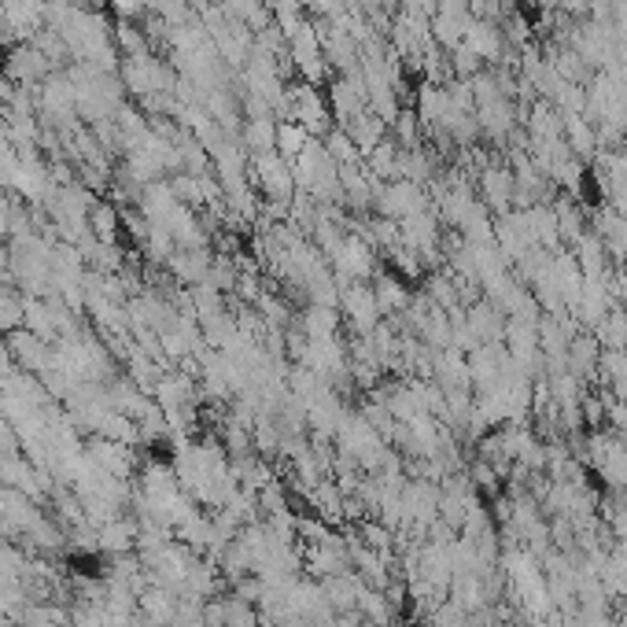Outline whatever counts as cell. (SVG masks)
<instances>
[{
	"mask_svg": "<svg viewBox=\"0 0 627 627\" xmlns=\"http://www.w3.org/2000/svg\"><path fill=\"white\" fill-rule=\"evenodd\" d=\"M292 174H296V192L314 196L318 203L340 200V166L332 163L321 141H310L303 152L292 159Z\"/></svg>",
	"mask_w": 627,
	"mask_h": 627,
	"instance_id": "6da1fadb",
	"label": "cell"
},
{
	"mask_svg": "<svg viewBox=\"0 0 627 627\" xmlns=\"http://www.w3.org/2000/svg\"><path fill=\"white\" fill-rule=\"evenodd\" d=\"M284 119L296 122V126H303V130H307L314 141H321V137H325L332 126H336L329 100H325V96H321L310 82L284 85Z\"/></svg>",
	"mask_w": 627,
	"mask_h": 627,
	"instance_id": "7a4b0ae2",
	"label": "cell"
},
{
	"mask_svg": "<svg viewBox=\"0 0 627 627\" xmlns=\"http://www.w3.org/2000/svg\"><path fill=\"white\" fill-rule=\"evenodd\" d=\"M325 259H329L340 288L355 281H369V277L377 273V248H373L366 237H358V233H344V240H340Z\"/></svg>",
	"mask_w": 627,
	"mask_h": 627,
	"instance_id": "3957f363",
	"label": "cell"
},
{
	"mask_svg": "<svg viewBox=\"0 0 627 627\" xmlns=\"http://www.w3.org/2000/svg\"><path fill=\"white\" fill-rule=\"evenodd\" d=\"M284 41H288V60H292V67L299 71V78L310 82V85H318L321 78H325V71H329L325 52H321L318 23L303 19L296 30H288V34H284Z\"/></svg>",
	"mask_w": 627,
	"mask_h": 627,
	"instance_id": "277c9868",
	"label": "cell"
},
{
	"mask_svg": "<svg viewBox=\"0 0 627 627\" xmlns=\"http://www.w3.org/2000/svg\"><path fill=\"white\" fill-rule=\"evenodd\" d=\"M373 207L380 211V218L403 222V218H410V214L432 211V200H428V189H425V185L399 178V181H384V185H380Z\"/></svg>",
	"mask_w": 627,
	"mask_h": 627,
	"instance_id": "5b68a950",
	"label": "cell"
},
{
	"mask_svg": "<svg viewBox=\"0 0 627 627\" xmlns=\"http://www.w3.org/2000/svg\"><path fill=\"white\" fill-rule=\"evenodd\" d=\"M255 185H259V192H266V196L277 203L296 200V174H292V163H288L281 152L255 155Z\"/></svg>",
	"mask_w": 627,
	"mask_h": 627,
	"instance_id": "8992f818",
	"label": "cell"
},
{
	"mask_svg": "<svg viewBox=\"0 0 627 627\" xmlns=\"http://www.w3.org/2000/svg\"><path fill=\"white\" fill-rule=\"evenodd\" d=\"M340 310H344L347 325L358 332V336H366L380 325V307H377V296H373V284L366 281H355V284H344L340 288Z\"/></svg>",
	"mask_w": 627,
	"mask_h": 627,
	"instance_id": "52a82bcc",
	"label": "cell"
},
{
	"mask_svg": "<svg viewBox=\"0 0 627 627\" xmlns=\"http://www.w3.org/2000/svg\"><path fill=\"white\" fill-rule=\"evenodd\" d=\"M476 189H480V203H484L487 211L495 214H506L513 211V196H517V178H513V170L506 163H487L480 174H476Z\"/></svg>",
	"mask_w": 627,
	"mask_h": 627,
	"instance_id": "ba28073f",
	"label": "cell"
},
{
	"mask_svg": "<svg viewBox=\"0 0 627 627\" xmlns=\"http://www.w3.org/2000/svg\"><path fill=\"white\" fill-rule=\"evenodd\" d=\"M462 45L473 48L476 56H480L484 63H491V67L506 56V37H502V26H498L495 19H473L469 30H465Z\"/></svg>",
	"mask_w": 627,
	"mask_h": 627,
	"instance_id": "9c48e42d",
	"label": "cell"
},
{
	"mask_svg": "<svg viewBox=\"0 0 627 627\" xmlns=\"http://www.w3.org/2000/svg\"><path fill=\"white\" fill-rule=\"evenodd\" d=\"M598 362H602V344L594 340V332H576L568 344V373L587 380L598 373Z\"/></svg>",
	"mask_w": 627,
	"mask_h": 627,
	"instance_id": "30bf717a",
	"label": "cell"
},
{
	"mask_svg": "<svg viewBox=\"0 0 627 627\" xmlns=\"http://www.w3.org/2000/svg\"><path fill=\"white\" fill-rule=\"evenodd\" d=\"M340 130H344L347 137L355 141V148L362 152V159H366V155L373 152L377 144L388 141V122H380L377 115H373V111H362L358 119H351L347 126H340Z\"/></svg>",
	"mask_w": 627,
	"mask_h": 627,
	"instance_id": "8fae6325",
	"label": "cell"
},
{
	"mask_svg": "<svg viewBox=\"0 0 627 627\" xmlns=\"http://www.w3.org/2000/svg\"><path fill=\"white\" fill-rule=\"evenodd\" d=\"M373 296H377L380 314H388V318H403V310L410 307V292H406V284L399 277H377Z\"/></svg>",
	"mask_w": 627,
	"mask_h": 627,
	"instance_id": "7c38bea8",
	"label": "cell"
},
{
	"mask_svg": "<svg viewBox=\"0 0 627 627\" xmlns=\"http://www.w3.org/2000/svg\"><path fill=\"white\" fill-rule=\"evenodd\" d=\"M303 336L307 340H332V336H340V314L336 307H314L303 314Z\"/></svg>",
	"mask_w": 627,
	"mask_h": 627,
	"instance_id": "4fadbf2b",
	"label": "cell"
},
{
	"mask_svg": "<svg viewBox=\"0 0 627 627\" xmlns=\"http://www.w3.org/2000/svg\"><path fill=\"white\" fill-rule=\"evenodd\" d=\"M248 148L255 155L277 152V122H273V115H262V119L248 122Z\"/></svg>",
	"mask_w": 627,
	"mask_h": 627,
	"instance_id": "5bb4252c",
	"label": "cell"
},
{
	"mask_svg": "<svg viewBox=\"0 0 627 627\" xmlns=\"http://www.w3.org/2000/svg\"><path fill=\"white\" fill-rule=\"evenodd\" d=\"M310 141H314V137H310L303 126H296V122H284V126H277V152H281L288 163H292V159H296V155L303 152Z\"/></svg>",
	"mask_w": 627,
	"mask_h": 627,
	"instance_id": "9a60e30c",
	"label": "cell"
},
{
	"mask_svg": "<svg viewBox=\"0 0 627 627\" xmlns=\"http://www.w3.org/2000/svg\"><path fill=\"white\" fill-rule=\"evenodd\" d=\"M303 8L318 15L321 23H340L347 12V0H303Z\"/></svg>",
	"mask_w": 627,
	"mask_h": 627,
	"instance_id": "2e32d148",
	"label": "cell"
},
{
	"mask_svg": "<svg viewBox=\"0 0 627 627\" xmlns=\"http://www.w3.org/2000/svg\"><path fill=\"white\" fill-rule=\"evenodd\" d=\"M620 155H624V163H627V133H624V141H620Z\"/></svg>",
	"mask_w": 627,
	"mask_h": 627,
	"instance_id": "e0dca14e",
	"label": "cell"
},
{
	"mask_svg": "<svg viewBox=\"0 0 627 627\" xmlns=\"http://www.w3.org/2000/svg\"><path fill=\"white\" fill-rule=\"evenodd\" d=\"M380 627H399V620H391V624H380Z\"/></svg>",
	"mask_w": 627,
	"mask_h": 627,
	"instance_id": "ac0fdd59",
	"label": "cell"
}]
</instances>
